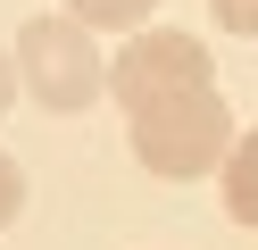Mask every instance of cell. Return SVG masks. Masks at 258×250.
<instances>
[{"label": "cell", "mask_w": 258, "mask_h": 250, "mask_svg": "<svg viewBox=\"0 0 258 250\" xmlns=\"http://www.w3.org/2000/svg\"><path fill=\"white\" fill-rule=\"evenodd\" d=\"M108 92H117L125 125H134V117H158V109H175V100L217 92V59H208L200 33H167V25H150V33H134V42L108 59Z\"/></svg>", "instance_id": "obj_1"}, {"label": "cell", "mask_w": 258, "mask_h": 250, "mask_svg": "<svg viewBox=\"0 0 258 250\" xmlns=\"http://www.w3.org/2000/svg\"><path fill=\"white\" fill-rule=\"evenodd\" d=\"M134 159L150 167V175L167 183H200V175H225V159H233V109H225V92H200V100H175V109L158 117H134Z\"/></svg>", "instance_id": "obj_2"}, {"label": "cell", "mask_w": 258, "mask_h": 250, "mask_svg": "<svg viewBox=\"0 0 258 250\" xmlns=\"http://www.w3.org/2000/svg\"><path fill=\"white\" fill-rule=\"evenodd\" d=\"M17 83L42 100V109H58V117L92 109L100 83H108L92 25H75L67 9H58V17H25V25H17Z\"/></svg>", "instance_id": "obj_3"}, {"label": "cell", "mask_w": 258, "mask_h": 250, "mask_svg": "<svg viewBox=\"0 0 258 250\" xmlns=\"http://www.w3.org/2000/svg\"><path fill=\"white\" fill-rule=\"evenodd\" d=\"M225 209H233L241 225H258V133H241L233 159H225Z\"/></svg>", "instance_id": "obj_4"}, {"label": "cell", "mask_w": 258, "mask_h": 250, "mask_svg": "<svg viewBox=\"0 0 258 250\" xmlns=\"http://www.w3.org/2000/svg\"><path fill=\"white\" fill-rule=\"evenodd\" d=\"M158 0H67V17L75 25H92V33H117V25H142Z\"/></svg>", "instance_id": "obj_5"}, {"label": "cell", "mask_w": 258, "mask_h": 250, "mask_svg": "<svg viewBox=\"0 0 258 250\" xmlns=\"http://www.w3.org/2000/svg\"><path fill=\"white\" fill-rule=\"evenodd\" d=\"M208 9H217V25H225V33L258 42V0H208Z\"/></svg>", "instance_id": "obj_6"}, {"label": "cell", "mask_w": 258, "mask_h": 250, "mask_svg": "<svg viewBox=\"0 0 258 250\" xmlns=\"http://www.w3.org/2000/svg\"><path fill=\"white\" fill-rule=\"evenodd\" d=\"M17 209H25V175H17V159L0 150V225H9Z\"/></svg>", "instance_id": "obj_7"}, {"label": "cell", "mask_w": 258, "mask_h": 250, "mask_svg": "<svg viewBox=\"0 0 258 250\" xmlns=\"http://www.w3.org/2000/svg\"><path fill=\"white\" fill-rule=\"evenodd\" d=\"M17 109V59H0V117Z\"/></svg>", "instance_id": "obj_8"}]
</instances>
